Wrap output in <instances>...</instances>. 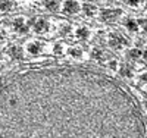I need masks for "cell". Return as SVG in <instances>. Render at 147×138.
<instances>
[{
    "label": "cell",
    "instance_id": "obj_17",
    "mask_svg": "<svg viewBox=\"0 0 147 138\" xmlns=\"http://www.w3.org/2000/svg\"><path fill=\"white\" fill-rule=\"evenodd\" d=\"M69 32H71V25L69 24H62L60 25V30H59V34L60 35H69Z\"/></svg>",
    "mask_w": 147,
    "mask_h": 138
},
{
    "label": "cell",
    "instance_id": "obj_7",
    "mask_svg": "<svg viewBox=\"0 0 147 138\" xmlns=\"http://www.w3.org/2000/svg\"><path fill=\"white\" fill-rule=\"evenodd\" d=\"M81 9H82V12H84V15H85V16H90V18H93V16L97 13V7H96L94 5H91V3L82 5Z\"/></svg>",
    "mask_w": 147,
    "mask_h": 138
},
{
    "label": "cell",
    "instance_id": "obj_4",
    "mask_svg": "<svg viewBox=\"0 0 147 138\" xmlns=\"http://www.w3.org/2000/svg\"><path fill=\"white\" fill-rule=\"evenodd\" d=\"M49 28H50V22L44 18H40L34 22V31L38 32V34H43V32H47Z\"/></svg>",
    "mask_w": 147,
    "mask_h": 138
},
{
    "label": "cell",
    "instance_id": "obj_13",
    "mask_svg": "<svg viewBox=\"0 0 147 138\" xmlns=\"http://www.w3.org/2000/svg\"><path fill=\"white\" fill-rule=\"evenodd\" d=\"M91 57H93L94 60H99V62H102V60L105 59V53H103V50H102V48H97V47H94V48L91 50Z\"/></svg>",
    "mask_w": 147,
    "mask_h": 138
},
{
    "label": "cell",
    "instance_id": "obj_15",
    "mask_svg": "<svg viewBox=\"0 0 147 138\" xmlns=\"http://www.w3.org/2000/svg\"><path fill=\"white\" fill-rule=\"evenodd\" d=\"M44 6L49 10H57L59 7V0H44Z\"/></svg>",
    "mask_w": 147,
    "mask_h": 138
},
{
    "label": "cell",
    "instance_id": "obj_9",
    "mask_svg": "<svg viewBox=\"0 0 147 138\" xmlns=\"http://www.w3.org/2000/svg\"><path fill=\"white\" fill-rule=\"evenodd\" d=\"M68 55L71 56V57H74V59H82V48L81 47H71L69 50H68Z\"/></svg>",
    "mask_w": 147,
    "mask_h": 138
},
{
    "label": "cell",
    "instance_id": "obj_3",
    "mask_svg": "<svg viewBox=\"0 0 147 138\" xmlns=\"http://www.w3.org/2000/svg\"><path fill=\"white\" fill-rule=\"evenodd\" d=\"M63 13H68V15H75L80 12L81 9V5L77 2V0H66L63 3Z\"/></svg>",
    "mask_w": 147,
    "mask_h": 138
},
{
    "label": "cell",
    "instance_id": "obj_19",
    "mask_svg": "<svg viewBox=\"0 0 147 138\" xmlns=\"http://www.w3.org/2000/svg\"><path fill=\"white\" fill-rule=\"evenodd\" d=\"M53 53L62 55V53H63V46H62V44H55V46H53Z\"/></svg>",
    "mask_w": 147,
    "mask_h": 138
},
{
    "label": "cell",
    "instance_id": "obj_11",
    "mask_svg": "<svg viewBox=\"0 0 147 138\" xmlns=\"http://www.w3.org/2000/svg\"><path fill=\"white\" fill-rule=\"evenodd\" d=\"M124 25L127 27V30H129V31H132V32H136V31H138V22L137 21H134V19H125L124 21Z\"/></svg>",
    "mask_w": 147,
    "mask_h": 138
},
{
    "label": "cell",
    "instance_id": "obj_6",
    "mask_svg": "<svg viewBox=\"0 0 147 138\" xmlns=\"http://www.w3.org/2000/svg\"><path fill=\"white\" fill-rule=\"evenodd\" d=\"M43 44L40 43V41H31V43H28V46H27V52L30 53V55H34V56H37V55H40L41 52H43Z\"/></svg>",
    "mask_w": 147,
    "mask_h": 138
},
{
    "label": "cell",
    "instance_id": "obj_10",
    "mask_svg": "<svg viewBox=\"0 0 147 138\" xmlns=\"http://www.w3.org/2000/svg\"><path fill=\"white\" fill-rule=\"evenodd\" d=\"M15 7V2L12 0H0V10L2 12H9Z\"/></svg>",
    "mask_w": 147,
    "mask_h": 138
},
{
    "label": "cell",
    "instance_id": "obj_16",
    "mask_svg": "<svg viewBox=\"0 0 147 138\" xmlns=\"http://www.w3.org/2000/svg\"><path fill=\"white\" fill-rule=\"evenodd\" d=\"M119 73L122 75V77H127V78H131L132 77V71H131V68H128L127 65H122V68L119 69Z\"/></svg>",
    "mask_w": 147,
    "mask_h": 138
},
{
    "label": "cell",
    "instance_id": "obj_20",
    "mask_svg": "<svg viewBox=\"0 0 147 138\" xmlns=\"http://www.w3.org/2000/svg\"><path fill=\"white\" fill-rule=\"evenodd\" d=\"M125 3L131 7H137L140 3H141V0H125Z\"/></svg>",
    "mask_w": 147,
    "mask_h": 138
},
{
    "label": "cell",
    "instance_id": "obj_12",
    "mask_svg": "<svg viewBox=\"0 0 147 138\" xmlns=\"http://www.w3.org/2000/svg\"><path fill=\"white\" fill-rule=\"evenodd\" d=\"M9 55L13 59H22V48L18 47V46H12L9 48Z\"/></svg>",
    "mask_w": 147,
    "mask_h": 138
},
{
    "label": "cell",
    "instance_id": "obj_2",
    "mask_svg": "<svg viewBox=\"0 0 147 138\" xmlns=\"http://www.w3.org/2000/svg\"><path fill=\"white\" fill-rule=\"evenodd\" d=\"M121 15H122V12L119 9H105V10L100 12V21L110 22V21H115Z\"/></svg>",
    "mask_w": 147,
    "mask_h": 138
},
{
    "label": "cell",
    "instance_id": "obj_8",
    "mask_svg": "<svg viewBox=\"0 0 147 138\" xmlns=\"http://www.w3.org/2000/svg\"><path fill=\"white\" fill-rule=\"evenodd\" d=\"M75 35H77V38H80V40H88V37H90V30L84 28V27L77 28V30H75Z\"/></svg>",
    "mask_w": 147,
    "mask_h": 138
},
{
    "label": "cell",
    "instance_id": "obj_14",
    "mask_svg": "<svg viewBox=\"0 0 147 138\" xmlns=\"http://www.w3.org/2000/svg\"><path fill=\"white\" fill-rule=\"evenodd\" d=\"M127 56H128V59H131V60H137V59H140L141 56H143V52L140 48H131L129 52L127 53Z\"/></svg>",
    "mask_w": 147,
    "mask_h": 138
},
{
    "label": "cell",
    "instance_id": "obj_5",
    "mask_svg": "<svg viewBox=\"0 0 147 138\" xmlns=\"http://www.w3.org/2000/svg\"><path fill=\"white\" fill-rule=\"evenodd\" d=\"M12 25H13V30L18 31V32H21V34H25L30 30L28 24L25 22V19H24V18H16L13 22H12Z\"/></svg>",
    "mask_w": 147,
    "mask_h": 138
},
{
    "label": "cell",
    "instance_id": "obj_1",
    "mask_svg": "<svg viewBox=\"0 0 147 138\" xmlns=\"http://www.w3.org/2000/svg\"><path fill=\"white\" fill-rule=\"evenodd\" d=\"M109 46L112 47L113 50H124L128 44H129V41L125 38L122 34H119V32H113V34H110L109 35Z\"/></svg>",
    "mask_w": 147,
    "mask_h": 138
},
{
    "label": "cell",
    "instance_id": "obj_18",
    "mask_svg": "<svg viewBox=\"0 0 147 138\" xmlns=\"http://www.w3.org/2000/svg\"><path fill=\"white\" fill-rule=\"evenodd\" d=\"M106 66H107L109 69H112V71H116V69H118V62H116V60H107Z\"/></svg>",
    "mask_w": 147,
    "mask_h": 138
}]
</instances>
